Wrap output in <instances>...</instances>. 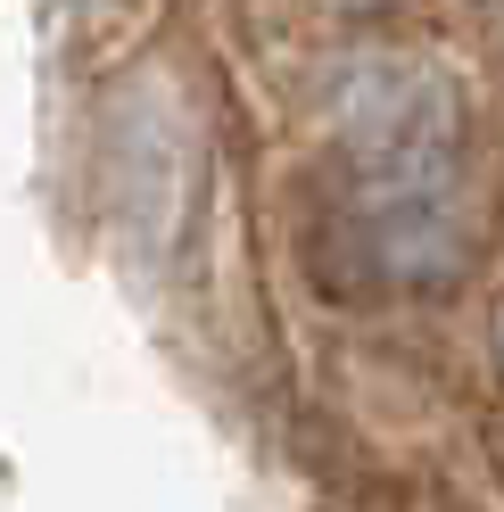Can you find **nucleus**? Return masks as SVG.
Masks as SVG:
<instances>
[{
    "instance_id": "1",
    "label": "nucleus",
    "mask_w": 504,
    "mask_h": 512,
    "mask_svg": "<svg viewBox=\"0 0 504 512\" xmlns=\"http://www.w3.org/2000/svg\"><path fill=\"white\" fill-rule=\"evenodd\" d=\"M331 124L356 174H430L455 149V83L438 58L372 50L331 75Z\"/></svg>"
},
{
    "instance_id": "3",
    "label": "nucleus",
    "mask_w": 504,
    "mask_h": 512,
    "mask_svg": "<svg viewBox=\"0 0 504 512\" xmlns=\"http://www.w3.org/2000/svg\"><path fill=\"white\" fill-rule=\"evenodd\" d=\"M331 9H381V0H331Z\"/></svg>"
},
{
    "instance_id": "2",
    "label": "nucleus",
    "mask_w": 504,
    "mask_h": 512,
    "mask_svg": "<svg viewBox=\"0 0 504 512\" xmlns=\"http://www.w3.org/2000/svg\"><path fill=\"white\" fill-rule=\"evenodd\" d=\"M348 240L356 273H372L381 290H430V281H455L463 265V207H455V174L430 166V174H356V199H348Z\"/></svg>"
}]
</instances>
